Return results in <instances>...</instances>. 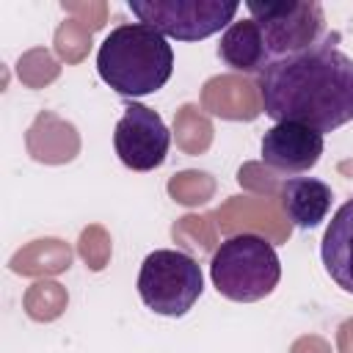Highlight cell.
<instances>
[{"mask_svg":"<svg viewBox=\"0 0 353 353\" xmlns=\"http://www.w3.org/2000/svg\"><path fill=\"white\" fill-rule=\"evenodd\" d=\"M256 88L276 124L295 121L325 135L353 121V58L331 39L270 61L256 74Z\"/></svg>","mask_w":353,"mask_h":353,"instance_id":"1","label":"cell"},{"mask_svg":"<svg viewBox=\"0 0 353 353\" xmlns=\"http://www.w3.org/2000/svg\"><path fill=\"white\" fill-rule=\"evenodd\" d=\"M99 77L121 97H146L160 91L174 74V50L168 39L143 22L113 28L97 50Z\"/></svg>","mask_w":353,"mask_h":353,"instance_id":"2","label":"cell"},{"mask_svg":"<svg viewBox=\"0 0 353 353\" xmlns=\"http://www.w3.org/2000/svg\"><path fill=\"white\" fill-rule=\"evenodd\" d=\"M215 290L237 303H254L270 295L281 279L276 248L259 234H234L223 240L210 262Z\"/></svg>","mask_w":353,"mask_h":353,"instance_id":"3","label":"cell"},{"mask_svg":"<svg viewBox=\"0 0 353 353\" xmlns=\"http://www.w3.org/2000/svg\"><path fill=\"white\" fill-rule=\"evenodd\" d=\"M204 276L199 262L174 248L146 254L138 270V295L146 309L163 317H182L201 298Z\"/></svg>","mask_w":353,"mask_h":353,"instance_id":"4","label":"cell"},{"mask_svg":"<svg viewBox=\"0 0 353 353\" xmlns=\"http://www.w3.org/2000/svg\"><path fill=\"white\" fill-rule=\"evenodd\" d=\"M245 8L262 30L270 61L309 50L325 30L323 6L314 0H248Z\"/></svg>","mask_w":353,"mask_h":353,"instance_id":"5","label":"cell"},{"mask_svg":"<svg viewBox=\"0 0 353 353\" xmlns=\"http://www.w3.org/2000/svg\"><path fill=\"white\" fill-rule=\"evenodd\" d=\"M127 8L165 39L199 41L234 22V0H130Z\"/></svg>","mask_w":353,"mask_h":353,"instance_id":"6","label":"cell"},{"mask_svg":"<svg viewBox=\"0 0 353 353\" xmlns=\"http://www.w3.org/2000/svg\"><path fill=\"white\" fill-rule=\"evenodd\" d=\"M113 146L119 160L132 168V171H154L163 165L168 146H171V132L160 113L141 102H127L124 116L116 124L113 132Z\"/></svg>","mask_w":353,"mask_h":353,"instance_id":"7","label":"cell"},{"mask_svg":"<svg viewBox=\"0 0 353 353\" xmlns=\"http://www.w3.org/2000/svg\"><path fill=\"white\" fill-rule=\"evenodd\" d=\"M320 154H323V132L306 124L281 121L262 135V163L276 171L303 174L317 165Z\"/></svg>","mask_w":353,"mask_h":353,"instance_id":"8","label":"cell"},{"mask_svg":"<svg viewBox=\"0 0 353 353\" xmlns=\"http://www.w3.org/2000/svg\"><path fill=\"white\" fill-rule=\"evenodd\" d=\"M320 256L334 284L353 295V199L334 212L320 243Z\"/></svg>","mask_w":353,"mask_h":353,"instance_id":"9","label":"cell"},{"mask_svg":"<svg viewBox=\"0 0 353 353\" xmlns=\"http://www.w3.org/2000/svg\"><path fill=\"white\" fill-rule=\"evenodd\" d=\"M331 188L314 176H292L281 188V207L287 218L301 229L320 226L331 212Z\"/></svg>","mask_w":353,"mask_h":353,"instance_id":"10","label":"cell"},{"mask_svg":"<svg viewBox=\"0 0 353 353\" xmlns=\"http://www.w3.org/2000/svg\"><path fill=\"white\" fill-rule=\"evenodd\" d=\"M218 55L234 72H256L259 74L270 63V55H268L262 30H259V25L254 19L232 22L223 30V36H221Z\"/></svg>","mask_w":353,"mask_h":353,"instance_id":"11","label":"cell"}]
</instances>
